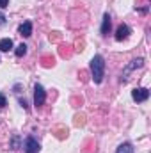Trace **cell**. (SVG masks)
I'll return each mask as SVG.
<instances>
[{
    "label": "cell",
    "mask_w": 151,
    "mask_h": 153,
    "mask_svg": "<svg viewBox=\"0 0 151 153\" xmlns=\"http://www.w3.org/2000/svg\"><path fill=\"white\" fill-rule=\"evenodd\" d=\"M109 30H110V14L107 13V14L103 16V23H101V34H103V36H107V34H109Z\"/></svg>",
    "instance_id": "8"
},
{
    "label": "cell",
    "mask_w": 151,
    "mask_h": 153,
    "mask_svg": "<svg viewBox=\"0 0 151 153\" xmlns=\"http://www.w3.org/2000/svg\"><path fill=\"white\" fill-rule=\"evenodd\" d=\"M41 150V146H39V143L34 139V137H27V141H25V153H39Z\"/></svg>",
    "instance_id": "5"
},
{
    "label": "cell",
    "mask_w": 151,
    "mask_h": 153,
    "mask_svg": "<svg viewBox=\"0 0 151 153\" xmlns=\"http://www.w3.org/2000/svg\"><path fill=\"white\" fill-rule=\"evenodd\" d=\"M44 100H46V91H44V87L39 85V84H36V87H34V103L39 107V105L44 103Z\"/></svg>",
    "instance_id": "3"
},
{
    "label": "cell",
    "mask_w": 151,
    "mask_h": 153,
    "mask_svg": "<svg viewBox=\"0 0 151 153\" xmlns=\"http://www.w3.org/2000/svg\"><path fill=\"white\" fill-rule=\"evenodd\" d=\"M9 5V0H0V9H5Z\"/></svg>",
    "instance_id": "14"
},
{
    "label": "cell",
    "mask_w": 151,
    "mask_h": 153,
    "mask_svg": "<svg viewBox=\"0 0 151 153\" xmlns=\"http://www.w3.org/2000/svg\"><path fill=\"white\" fill-rule=\"evenodd\" d=\"M4 23H5V16H4V14H2V13H0V27H2V25H4Z\"/></svg>",
    "instance_id": "15"
},
{
    "label": "cell",
    "mask_w": 151,
    "mask_h": 153,
    "mask_svg": "<svg viewBox=\"0 0 151 153\" xmlns=\"http://www.w3.org/2000/svg\"><path fill=\"white\" fill-rule=\"evenodd\" d=\"M0 50H2V52H9V50H13V39L11 38L0 39Z\"/></svg>",
    "instance_id": "9"
},
{
    "label": "cell",
    "mask_w": 151,
    "mask_h": 153,
    "mask_svg": "<svg viewBox=\"0 0 151 153\" xmlns=\"http://www.w3.org/2000/svg\"><path fill=\"white\" fill-rule=\"evenodd\" d=\"M18 30H20V36L29 38V36H32V23H30V22H23Z\"/></svg>",
    "instance_id": "7"
},
{
    "label": "cell",
    "mask_w": 151,
    "mask_h": 153,
    "mask_svg": "<svg viewBox=\"0 0 151 153\" xmlns=\"http://www.w3.org/2000/svg\"><path fill=\"white\" fill-rule=\"evenodd\" d=\"M5 105H7V100H5V96L0 93V109H2V107H5Z\"/></svg>",
    "instance_id": "13"
},
{
    "label": "cell",
    "mask_w": 151,
    "mask_h": 153,
    "mask_svg": "<svg viewBox=\"0 0 151 153\" xmlns=\"http://www.w3.org/2000/svg\"><path fill=\"white\" fill-rule=\"evenodd\" d=\"M91 75L94 84H101L103 76H105V61L101 55H94L91 59Z\"/></svg>",
    "instance_id": "1"
},
{
    "label": "cell",
    "mask_w": 151,
    "mask_h": 153,
    "mask_svg": "<svg viewBox=\"0 0 151 153\" xmlns=\"http://www.w3.org/2000/svg\"><path fill=\"white\" fill-rule=\"evenodd\" d=\"M115 153H133V146H132L130 143H123V144L117 148Z\"/></svg>",
    "instance_id": "10"
},
{
    "label": "cell",
    "mask_w": 151,
    "mask_h": 153,
    "mask_svg": "<svg viewBox=\"0 0 151 153\" xmlns=\"http://www.w3.org/2000/svg\"><path fill=\"white\" fill-rule=\"evenodd\" d=\"M14 53H16V57H23L25 53H27V45H18L16 46V50H14Z\"/></svg>",
    "instance_id": "11"
},
{
    "label": "cell",
    "mask_w": 151,
    "mask_h": 153,
    "mask_svg": "<svg viewBox=\"0 0 151 153\" xmlns=\"http://www.w3.org/2000/svg\"><path fill=\"white\" fill-rule=\"evenodd\" d=\"M130 32H132L130 27L123 23V25H119L117 30H115V39H117V41H123V39H126L128 36H130Z\"/></svg>",
    "instance_id": "6"
},
{
    "label": "cell",
    "mask_w": 151,
    "mask_h": 153,
    "mask_svg": "<svg viewBox=\"0 0 151 153\" xmlns=\"http://www.w3.org/2000/svg\"><path fill=\"white\" fill-rule=\"evenodd\" d=\"M132 98H133L135 102H146V100L150 98V91H148L146 87H137V89L132 91Z\"/></svg>",
    "instance_id": "4"
},
{
    "label": "cell",
    "mask_w": 151,
    "mask_h": 153,
    "mask_svg": "<svg viewBox=\"0 0 151 153\" xmlns=\"http://www.w3.org/2000/svg\"><path fill=\"white\" fill-rule=\"evenodd\" d=\"M144 66V59L142 57H139V59H133L124 70H123V75H121V82L123 84H126L128 82V78H130V73L133 71V70H139V68H142Z\"/></svg>",
    "instance_id": "2"
},
{
    "label": "cell",
    "mask_w": 151,
    "mask_h": 153,
    "mask_svg": "<svg viewBox=\"0 0 151 153\" xmlns=\"http://www.w3.org/2000/svg\"><path fill=\"white\" fill-rule=\"evenodd\" d=\"M18 143H20V137L14 135L13 137V143H11V150H18Z\"/></svg>",
    "instance_id": "12"
},
{
    "label": "cell",
    "mask_w": 151,
    "mask_h": 153,
    "mask_svg": "<svg viewBox=\"0 0 151 153\" xmlns=\"http://www.w3.org/2000/svg\"><path fill=\"white\" fill-rule=\"evenodd\" d=\"M20 103H21V107H23V109H29V105H27V102H25V100H20Z\"/></svg>",
    "instance_id": "16"
}]
</instances>
